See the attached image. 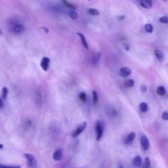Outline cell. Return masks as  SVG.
I'll return each instance as SVG.
<instances>
[{
	"label": "cell",
	"mask_w": 168,
	"mask_h": 168,
	"mask_svg": "<svg viewBox=\"0 0 168 168\" xmlns=\"http://www.w3.org/2000/svg\"><path fill=\"white\" fill-rule=\"evenodd\" d=\"M8 93H9V91H8V89L6 87H4V88L2 89L1 90V97L3 99H6Z\"/></svg>",
	"instance_id": "17"
},
{
	"label": "cell",
	"mask_w": 168,
	"mask_h": 168,
	"mask_svg": "<svg viewBox=\"0 0 168 168\" xmlns=\"http://www.w3.org/2000/svg\"><path fill=\"white\" fill-rule=\"evenodd\" d=\"M131 70L127 67H123L121 68L120 70V75L121 77L126 78L131 74Z\"/></svg>",
	"instance_id": "7"
},
{
	"label": "cell",
	"mask_w": 168,
	"mask_h": 168,
	"mask_svg": "<svg viewBox=\"0 0 168 168\" xmlns=\"http://www.w3.org/2000/svg\"><path fill=\"white\" fill-rule=\"evenodd\" d=\"M150 160L148 157L145 158V164H144V166H143V168H150Z\"/></svg>",
	"instance_id": "20"
},
{
	"label": "cell",
	"mask_w": 168,
	"mask_h": 168,
	"mask_svg": "<svg viewBox=\"0 0 168 168\" xmlns=\"http://www.w3.org/2000/svg\"><path fill=\"white\" fill-rule=\"evenodd\" d=\"M118 168H124V166L121 164H119L118 166Z\"/></svg>",
	"instance_id": "33"
},
{
	"label": "cell",
	"mask_w": 168,
	"mask_h": 168,
	"mask_svg": "<svg viewBox=\"0 0 168 168\" xmlns=\"http://www.w3.org/2000/svg\"><path fill=\"white\" fill-rule=\"evenodd\" d=\"M50 63V59L48 57H43L41 61V67L44 71H47Z\"/></svg>",
	"instance_id": "5"
},
{
	"label": "cell",
	"mask_w": 168,
	"mask_h": 168,
	"mask_svg": "<svg viewBox=\"0 0 168 168\" xmlns=\"http://www.w3.org/2000/svg\"><path fill=\"white\" fill-rule=\"evenodd\" d=\"M79 98L82 102H86V101H87L86 94L84 93V92H82V93L79 95Z\"/></svg>",
	"instance_id": "23"
},
{
	"label": "cell",
	"mask_w": 168,
	"mask_h": 168,
	"mask_svg": "<svg viewBox=\"0 0 168 168\" xmlns=\"http://www.w3.org/2000/svg\"><path fill=\"white\" fill-rule=\"evenodd\" d=\"M88 1H91V0H88Z\"/></svg>",
	"instance_id": "36"
},
{
	"label": "cell",
	"mask_w": 168,
	"mask_h": 168,
	"mask_svg": "<svg viewBox=\"0 0 168 168\" xmlns=\"http://www.w3.org/2000/svg\"><path fill=\"white\" fill-rule=\"evenodd\" d=\"M0 147H1L0 148H3V147H4V145H3L2 144H1V145H0Z\"/></svg>",
	"instance_id": "34"
},
{
	"label": "cell",
	"mask_w": 168,
	"mask_h": 168,
	"mask_svg": "<svg viewBox=\"0 0 168 168\" xmlns=\"http://www.w3.org/2000/svg\"><path fill=\"white\" fill-rule=\"evenodd\" d=\"M160 22L164 24L168 23V17H162L160 18Z\"/></svg>",
	"instance_id": "26"
},
{
	"label": "cell",
	"mask_w": 168,
	"mask_h": 168,
	"mask_svg": "<svg viewBox=\"0 0 168 168\" xmlns=\"http://www.w3.org/2000/svg\"><path fill=\"white\" fill-rule=\"evenodd\" d=\"M88 12L90 13L91 15H95V16H97L100 14L99 11H97V9H89L88 10Z\"/></svg>",
	"instance_id": "22"
},
{
	"label": "cell",
	"mask_w": 168,
	"mask_h": 168,
	"mask_svg": "<svg viewBox=\"0 0 168 168\" xmlns=\"http://www.w3.org/2000/svg\"><path fill=\"white\" fill-rule=\"evenodd\" d=\"M104 123L102 121H97L95 124V131H96V139L100 140L101 139L104 132Z\"/></svg>",
	"instance_id": "1"
},
{
	"label": "cell",
	"mask_w": 168,
	"mask_h": 168,
	"mask_svg": "<svg viewBox=\"0 0 168 168\" xmlns=\"http://www.w3.org/2000/svg\"><path fill=\"white\" fill-rule=\"evenodd\" d=\"M133 164L135 167H140L142 165V158L140 156H135L133 160Z\"/></svg>",
	"instance_id": "12"
},
{
	"label": "cell",
	"mask_w": 168,
	"mask_h": 168,
	"mask_svg": "<svg viewBox=\"0 0 168 168\" xmlns=\"http://www.w3.org/2000/svg\"><path fill=\"white\" fill-rule=\"evenodd\" d=\"M25 28L23 26L20 25V24H18V25H16L13 28V31L15 32V33H20V32H23Z\"/></svg>",
	"instance_id": "13"
},
{
	"label": "cell",
	"mask_w": 168,
	"mask_h": 168,
	"mask_svg": "<svg viewBox=\"0 0 168 168\" xmlns=\"http://www.w3.org/2000/svg\"><path fill=\"white\" fill-rule=\"evenodd\" d=\"M154 55H155L156 59L160 62H162L164 59V53L162 51L159 49L154 50Z\"/></svg>",
	"instance_id": "8"
},
{
	"label": "cell",
	"mask_w": 168,
	"mask_h": 168,
	"mask_svg": "<svg viewBox=\"0 0 168 168\" xmlns=\"http://www.w3.org/2000/svg\"><path fill=\"white\" fill-rule=\"evenodd\" d=\"M162 118L164 120H168V112L167 111H164L162 115Z\"/></svg>",
	"instance_id": "27"
},
{
	"label": "cell",
	"mask_w": 168,
	"mask_h": 168,
	"mask_svg": "<svg viewBox=\"0 0 168 168\" xmlns=\"http://www.w3.org/2000/svg\"><path fill=\"white\" fill-rule=\"evenodd\" d=\"M87 127V123L85 122H83L78 126V127L72 133V137H77L78 136H79V135L82 133L86 129Z\"/></svg>",
	"instance_id": "3"
},
{
	"label": "cell",
	"mask_w": 168,
	"mask_h": 168,
	"mask_svg": "<svg viewBox=\"0 0 168 168\" xmlns=\"http://www.w3.org/2000/svg\"><path fill=\"white\" fill-rule=\"evenodd\" d=\"M4 107V101H3V99H0V108H3Z\"/></svg>",
	"instance_id": "31"
},
{
	"label": "cell",
	"mask_w": 168,
	"mask_h": 168,
	"mask_svg": "<svg viewBox=\"0 0 168 168\" xmlns=\"http://www.w3.org/2000/svg\"><path fill=\"white\" fill-rule=\"evenodd\" d=\"M156 92L160 96H164V95L166 94V89H165L164 86H159L158 88H157Z\"/></svg>",
	"instance_id": "16"
},
{
	"label": "cell",
	"mask_w": 168,
	"mask_h": 168,
	"mask_svg": "<svg viewBox=\"0 0 168 168\" xmlns=\"http://www.w3.org/2000/svg\"><path fill=\"white\" fill-rule=\"evenodd\" d=\"M101 53H98L95 54L93 57V59H92V63L93 64H97L99 63L100 61V59H101Z\"/></svg>",
	"instance_id": "14"
},
{
	"label": "cell",
	"mask_w": 168,
	"mask_h": 168,
	"mask_svg": "<svg viewBox=\"0 0 168 168\" xmlns=\"http://www.w3.org/2000/svg\"><path fill=\"white\" fill-rule=\"evenodd\" d=\"M164 1H166V0H164Z\"/></svg>",
	"instance_id": "35"
},
{
	"label": "cell",
	"mask_w": 168,
	"mask_h": 168,
	"mask_svg": "<svg viewBox=\"0 0 168 168\" xmlns=\"http://www.w3.org/2000/svg\"><path fill=\"white\" fill-rule=\"evenodd\" d=\"M42 28H43V30H45V31L46 33H48V32H49V30H48V28H45V27H43Z\"/></svg>",
	"instance_id": "32"
},
{
	"label": "cell",
	"mask_w": 168,
	"mask_h": 168,
	"mask_svg": "<svg viewBox=\"0 0 168 168\" xmlns=\"http://www.w3.org/2000/svg\"><path fill=\"white\" fill-rule=\"evenodd\" d=\"M134 83H135L134 80H131V79L126 80L125 83H124L126 87H127V88H132V87L134 85Z\"/></svg>",
	"instance_id": "19"
},
{
	"label": "cell",
	"mask_w": 168,
	"mask_h": 168,
	"mask_svg": "<svg viewBox=\"0 0 168 168\" xmlns=\"http://www.w3.org/2000/svg\"><path fill=\"white\" fill-rule=\"evenodd\" d=\"M124 48H125V49H126V51H129V46L128 44H127V43H124Z\"/></svg>",
	"instance_id": "29"
},
{
	"label": "cell",
	"mask_w": 168,
	"mask_h": 168,
	"mask_svg": "<svg viewBox=\"0 0 168 168\" xmlns=\"http://www.w3.org/2000/svg\"><path fill=\"white\" fill-rule=\"evenodd\" d=\"M77 34H78V36L80 37L81 42H82V43L83 47H85V49H89L88 44V42H87V41H86L85 37L84 36V35L82 33H80V32H78V33H77Z\"/></svg>",
	"instance_id": "11"
},
{
	"label": "cell",
	"mask_w": 168,
	"mask_h": 168,
	"mask_svg": "<svg viewBox=\"0 0 168 168\" xmlns=\"http://www.w3.org/2000/svg\"><path fill=\"white\" fill-rule=\"evenodd\" d=\"M135 137H136V134H135V133H134V132L130 133L127 135L126 138V140H125L126 144L128 145V144H129V143H131L133 140L135 139Z\"/></svg>",
	"instance_id": "10"
},
{
	"label": "cell",
	"mask_w": 168,
	"mask_h": 168,
	"mask_svg": "<svg viewBox=\"0 0 168 168\" xmlns=\"http://www.w3.org/2000/svg\"><path fill=\"white\" fill-rule=\"evenodd\" d=\"M24 157L28 162V166L30 168H35L36 166V160L34 155L30 154H24Z\"/></svg>",
	"instance_id": "2"
},
{
	"label": "cell",
	"mask_w": 168,
	"mask_h": 168,
	"mask_svg": "<svg viewBox=\"0 0 168 168\" xmlns=\"http://www.w3.org/2000/svg\"><path fill=\"white\" fill-rule=\"evenodd\" d=\"M99 97H98V95H97V93L96 91H93V101L94 104H96L97 101H98Z\"/></svg>",
	"instance_id": "21"
},
{
	"label": "cell",
	"mask_w": 168,
	"mask_h": 168,
	"mask_svg": "<svg viewBox=\"0 0 168 168\" xmlns=\"http://www.w3.org/2000/svg\"><path fill=\"white\" fill-rule=\"evenodd\" d=\"M0 168H20V166H4V165H1Z\"/></svg>",
	"instance_id": "28"
},
{
	"label": "cell",
	"mask_w": 168,
	"mask_h": 168,
	"mask_svg": "<svg viewBox=\"0 0 168 168\" xmlns=\"http://www.w3.org/2000/svg\"><path fill=\"white\" fill-rule=\"evenodd\" d=\"M140 110L142 112L145 113V112H147L148 110V104L146 103V102H141V103L140 104Z\"/></svg>",
	"instance_id": "15"
},
{
	"label": "cell",
	"mask_w": 168,
	"mask_h": 168,
	"mask_svg": "<svg viewBox=\"0 0 168 168\" xmlns=\"http://www.w3.org/2000/svg\"><path fill=\"white\" fill-rule=\"evenodd\" d=\"M69 16L70 17L72 18V19H76L77 17H78V15H77V13L74 11H70L69 13Z\"/></svg>",
	"instance_id": "24"
},
{
	"label": "cell",
	"mask_w": 168,
	"mask_h": 168,
	"mask_svg": "<svg viewBox=\"0 0 168 168\" xmlns=\"http://www.w3.org/2000/svg\"><path fill=\"white\" fill-rule=\"evenodd\" d=\"M140 5L145 9H150L152 6V0H141Z\"/></svg>",
	"instance_id": "9"
},
{
	"label": "cell",
	"mask_w": 168,
	"mask_h": 168,
	"mask_svg": "<svg viewBox=\"0 0 168 168\" xmlns=\"http://www.w3.org/2000/svg\"><path fill=\"white\" fill-rule=\"evenodd\" d=\"M62 1H63V2L64 4V5H66V6L68 8H70V9H76V7L74 6V5H73L72 4H69V3L66 0H62Z\"/></svg>",
	"instance_id": "25"
},
{
	"label": "cell",
	"mask_w": 168,
	"mask_h": 168,
	"mask_svg": "<svg viewBox=\"0 0 168 168\" xmlns=\"http://www.w3.org/2000/svg\"><path fill=\"white\" fill-rule=\"evenodd\" d=\"M53 158L55 161H60L63 158V151H62L61 148L56 149V150L54 152Z\"/></svg>",
	"instance_id": "6"
},
{
	"label": "cell",
	"mask_w": 168,
	"mask_h": 168,
	"mask_svg": "<svg viewBox=\"0 0 168 168\" xmlns=\"http://www.w3.org/2000/svg\"><path fill=\"white\" fill-rule=\"evenodd\" d=\"M145 31L148 32V33H152V32H153V26L152 25L150 24H147L145 26Z\"/></svg>",
	"instance_id": "18"
},
{
	"label": "cell",
	"mask_w": 168,
	"mask_h": 168,
	"mask_svg": "<svg viewBox=\"0 0 168 168\" xmlns=\"http://www.w3.org/2000/svg\"><path fill=\"white\" fill-rule=\"evenodd\" d=\"M141 90H142L143 92H144V93H145V92H146L147 90V87H146L145 85H142L141 86Z\"/></svg>",
	"instance_id": "30"
},
{
	"label": "cell",
	"mask_w": 168,
	"mask_h": 168,
	"mask_svg": "<svg viewBox=\"0 0 168 168\" xmlns=\"http://www.w3.org/2000/svg\"><path fill=\"white\" fill-rule=\"evenodd\" d=\"M140 145L144 150H147L150 147V143L148 137L145 135H142L140 137Z\"/></svg>",
	"instance_id": "4"
}]
</instances>
